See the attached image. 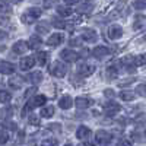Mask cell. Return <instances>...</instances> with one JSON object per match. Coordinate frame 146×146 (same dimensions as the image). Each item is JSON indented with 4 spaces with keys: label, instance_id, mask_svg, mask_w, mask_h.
Returning a JSON list of instances; mask_svg holds the SVG:
<instances>
[{
    "label": "cell",
    "instance_id": "1",
    "mask_svg": "<svg viewBox=\"0 0 146 146\" xmlns=\"http://www.w3.org/2000/svg\"><path fill=\"white\" fill-rule=\"evenodd\" d=\"M41 9H38V7H29V9H27L25 12L22 13V16H21V21L23 22V23H27V25H29V23H34L36 19H38L40 16H41Z\"/></svg>",
    "mask_w": 146,
    "mask_h": 146
},
{
    "label": "cell",
    "instance_id": "2",
    "mask_svg": "<svg viewBox=\"0 0 146 146\" xmlns=\"http://www.w3.org/2000/svg\"><path fill=\"white\" fill-rule=\"evenodd\" d=\"M48 72H50L53 76H56V78H63L67 73V67L62 62H54L50 67H48Z\"/></svg>",
    "mask_w": 146,
    "mask_h": 146
},
{
    "label": "cell",
    "instance_id": "3",
    "mask_svg": "<svg viewBox=\"0 0 146 146\" xmlns=\"http://www.w3.org/2000/svg\"><path fill=\"white\" fill-rule=\"evenodd\" d=\"M60 57H62L64 62H67V63H75L76 60L79 58V54L76 51L70 50V48H64V50H62V53H60Z\"/></svg>",
    "mask_w": 146,
    "mask_h": 146
},
{
    "label": "cell",
    "instance_id": "4",
    "mask_svg": "<svg viewBox=\"0 0 146 146\" xmlns=\"http://www.w3.org/2000/svg\"><path fill=\"white\" fill-rule=\"evenodd\" d=\"M104 110H105V114H107V115L113 117V115H115V114L120 113L121 107H120V104H117V102H114V101H108V102L104 105Z\"/></svg>",
    "mask_w": 146,
    "mask_h": 146
},
{
    "label": "cell",
    "instance_id": "5",
    "mask_svg": "<svg viewBox=\"0 0 146 146\" xmlns=\"http://www.w3.org/2000/svg\"><path fill=\"white\" fill-rule=\"evenodd\" d=\"M82 40H85L86 42H96L98 34H96V31L92 29V28H85L82 31Z\"/></svg>",
    "mask_w": 146,
    "mask_h": 146
},
{
    "label": "cell",
    "instance_id": "6",
    "mask_svg": "<svg viewBox=\"0 0 146 146\" xmlns=\"http://www.w3.org/2000/svg\"><path fill=\"white\" fill-rule=\"evenodd\" d=\"M121 35H123V28L120 25H111L107 31V36L110 40H118L121 38Z\"/></svg>",
    "mask_w": 146,
    "mask_h": 146
},
{
    "label": "cell",
    "instance_id": "7",
    "mask_svg": "<svg viewBox=\"0 0 146 146\" xmlns=\"http://www.w3.org/2000/svg\"><path fill=\"white\" fill-rule=\"evenodd\" d=\"M64 41V35L62 32H54L50 35V38L47 40V45L50 47H57L58 44H62Z\"/></svg>",
    "mask_w": 146,
    "mask_h": 146
},
{
    "label": "cell",
    "instance_id": "8",
    "mask_svg": "<svg viewBox=\"0 0 146 146\" xmlns=\"http://www.w3.org/2000/svg\"><path fill=\"white\" fill-rule=\"evenodd\" d=\"M110 54V50L107 47H104V45H96L95 48H92V56L95 57V58H104V57H107Z\"/></svg>",
    "mask_w": 146,
    "mask_h": 146
},
{
    "label": "cell",
    "instance_id": "9",
    "mask_svg": "<svg viewBox=\"0 0 146 146\" xmlns=\"http://www.w3.org/2000/svg\"><path fill=\"white\" fill-rule=\"evenodd\" d=\"M94 104V101L91 98H88V96H78V98L75 100V105L80 110H85V108H89L91 105Z\"/></svg>",
    "mask_w": 146,
    "mask_h": 146
},
{
    "label": "cell",
    "instance_id": "10",
    "mask_svg": "<svg viewBox=\"0 0 146 146\" xmlns=\"http://www.w3.org/2000/svg\"><path fill=\"white\" fill-rule=\"evenodd\" d=\"M78 72H79V75H80L82 78H88V76H91L92 73L95 72V67H94L92 64L83 63V64H80V66L78 67Z\"/></svg>",
    "mask_w": 146,
    "mask_h": 146
},
{
    "label": "cell",
    "instance_id": "11",
    "mask_svg": "<svg viewBox=\"0 0 146 146\" xmlns=\"http://www.w3.org/2000/svg\"><path fill=\"white\" fill-rule=\"evenodd\" d=\"M95 139H96L98 143L105 145V143H108L110 140H111V133H108L105 130H98V131H96V135H95Z\"/></svg>",
    "mask_w": 146,
    "mask_h": 146
},
{
    "label": "cell",
    "instance_id": "12",
    "mask_svg": "<svg viewBox=\"0 0 146 146\" xmlns=\"http://www.w3.org/2000/svg\"><path fill=\"white\" fill-rule=\"evenodd\" d=\"M91 135H92V131H91V129L86 127V126H80V127L78 129V131H76V137H78L79 140H86V139L91 137Z\"/></svg>",
    "mask_w": 146,
    "mask_h": 146
},
{
    "label": "cell",
    "instance_id": "13",
    "mask_svg": "<svg viewBox=\"0 0 146 146\" xmlns=\"http://www.w3.org/2000/svg\"><path fill=\"white\" fill-rule=\"evenodd\" d=\"M73 100H72V96L70 95H63L62 98L58 100V107L62 108V110H69L73 107Z\"/></svg>",
    "mask_w": 146,
    "mask_h": 146
},
{
    "label": "cell",
    "instance_id": "14",
    "mask_svg": "<svg viewBox=\"0 0 146 146\" xmlns=\"http://www.w3.org/2000/svg\"><path fill=\"white\" fill-rule=\"evenodd\" d=\"M28 42H25V41H16L15 44H13V47H12V50H13V53L15 54H23L27 50H28Z\"/></svg>",
    "mask_w": 146,
    "mask_h": 146
},
{
    "label": "cell",
    "instance_id": "15",
    "mask_svg": "<svg viewBox=\"0 0 146 146\" xmlns=\"http://www.w3.org/2000/svg\"><path fill=\"white\" fill-rule=\"evenodd\" d=\"M34 64H35V58H34L32 56L23 57V58L21 60V63H19V66H21L22 70H29L31 67H34Z\"/></svg>",
    "mask_w": 146,
    "mask_h": 146
},
{
    "label": "cell",
    "instance_id": "16",
    "mask_svg": "<svg viewBox=\"0 0 146 146\" xmlns=\"http://www.w3.org/2000/svg\"><path fill=\"white\" fill-rule=\"evenodd\" d=\"M15 72V66L9 62H2L0 63V73L2 75H12Z\"/></svg>",
    "mask_w": 146,
    "mask_h": 146
},
{
    "label": "cell",
    "instance_id": "17",
    "mask_svg": "<svg viewBox=\"0 0 146 146\" xmlns=\"http://www.w3.org/2000/svg\"><path fill=\"white\" fill-rule=\"evenodd\" d=\"M35 29H36V32H38V34H47V32H50V22L40 21L38 23H36Z\"/></svg>",
    "mask_w": 146,
    "mask_h": 146
},
{
    "label": "cell",
    "instance_id": "18",
    "mask_svg": "<svg viewBox=\"0 0 146 146\" xmlns=\"http://www.w3.org/2000/svg\"><path fill=\"white\" fill-rule=\"evenodd\" d=\"M29 102L34 105V108H35V107H42V105L47 102V98H45L44 95H35Z\"/></svg>",
    "mask_w": 146,
    "mask_h": 146
},
{
    "label": "cell",
    "instance_id": "19",
    "mask_svg": "<svg viewBox=\"0 0 146 146\" xmlns=\"http://www.w3.org/2000/svg\"><path fill=\"white\" fill-rule=\"evenodd\" d=\"M41 44H42V40L40 38L38 35H32L31 38H29V41H28V47L29 48H34V50H35V48H38Z\"/></svg>",
    "mask_w": 146,
    "mask_h": 146
},
{
    "label": "cell",
    "instance_id": "20",
    "mask_svg": "<svg viewBox=\"0 0 146 146\" xmlns=\"http://www.w3.org/2000/svg\"><path fill=\"white\" fill-rule=\"evenodd\" d=\"M105 75H107V79H108V80H114V79H117V76H118V70H117V67H114V66H110V67H107V70H105Z\"/></svg>",
    "mask_w": 146,
    "mask_h": 146
},
{
    "label": "cell",
    "instance_id": "21",
    "mask_svg": "<svg viewBox=\"0 0 146 146\" xmlns=\"http://www.w3.org/2000/svg\"><path fill=\"white\" fill-rule=\"evenodd\" d=\"M41 117H44V118H50V117H53L54 115V107L53 105H47V107H42V110H41Z\"/></svg>",
    "mask_w": 146,
    "mask_h": 146
},
{
    "label": "cell",
    "instance_id": "22",
    "mask_svg": "<svg viewBox=\"0 0 146 146\" xmlns=\"http://www.w3.org/2000/svg\"><path fill=\"white\" fill-rule=\"evenodd\" d=\"M28 80H29L31 83H34V85L40 83V82L42 80V73H41V72H34V73H31V75H28Z\"/></svg>",
    "mask_w": 146,
    "mask_h": 146
},
{
    "label": "cell",
    "instance_id": "23",
    "mask_svg": "<svg viewBox=\"0 0 146 146\" xmlns=\"http://www.w3.org/2000/svg\"><path fill=\"white\" fill-rule=\"evenodd\" d=\"M57 13L62 16V18H67V16H70L73 13V10L69 6H58L57 7Z\"/></svg>",
    "mask_w": 146,
    "mask_h": 146
},
{
    "label": "cell",
    "instance_id": "24",
    "mask_svg": "<svg viewBox=\"0 0 146 146\" xmlns=\"http://www.w3.org/2000/svg\"><path fill=\"white\" fill-rule=\"evenodd\" d=\"M36 62H38V64L40 66H45L47 64V62H48V54L45 53V51H40L38 54H36Z\"/></svg>",
    "mask_w": 146,
    "mask_h": 146
},
{
    "label": "cell",
    "instance_id": "25",
    "mask_svg": "<svg viewBox=\"0 0 146 146\" xmlns=\"http://www.w3.org/2000/svg\"><path fill=\"white\" fill-rule=\"evenodd\" d=\"M92 7H94V3L92 2H86V3H83V5H80L78 7V12L79 13H88V12L92 10Z\"/></svg>",
    "mask_w": 146,
    "mask_h": 146
},
{
    "label": "cell",
    "instance_id": "26",
    "mask_svg": "<svg viewBox=\"0 0 146 146\" xmlns=\"http://www.w3.org/2000/svg\"><path fill=\"white\" fill-rule=\"evenodd\" d=\"M120 98L123 100V101H133V100L136 98V95L133 94L131 91H123V92L120 94Z\"/></svg>",
    "mask_w": 146,
    "mask_h": 146
},
{
    "label": "cell",
    "instance_id": "27",
    "mask_svg": "<svg viewBox=\"0 0 146 146\" xmlns=\"http://www.w3.org/2000/svg\"><path fill=\"white\" fill-rule=\"evenodd\" d=\"M9 85H10V88L12 89H19L22 86V78H13V79H10L9 80Z\"/></svg>",
    "mask_w": 146,
    "mask_h": 146
},
{
    "label": "cell",
    "instance_id": "28",
    "mask_svg": "<svg viewBox=\"0 0 146 146\" xmlns=\"http://www.w3.org/2000/svg\"><path fill=\"white\" fill-rule=\"evenodd\" d=\"M51 25L56 27V28H58V29H63V28L66 27V23H64V21L58 19V18H53V19H51Z\"/></svg>",
    "mask_w": 146,
    "mask_h": 146
},
{
    "label": "cell",
    "instance_id": "29",
    "mask_svg": "<svg viewBox=\"0 0 146 146\" xmlns=\"http://www.w3.org/2000/svg\"><path fill=\"white\" fill-rule=\"evenodd\" d=\"M143 23H145V19H143L140 15H137V16L135 18V22H133V29H139V28H142V27H143Z\"/></svg>",
    "mask_w": 146,
    "mask_h": 146
},
{
    "label": "cell",
    "instance_id": "30",
    "mask_svg": "<svg viewBox=\"0 0 146 146\" xmlns=\"http://www.w3.org/2000/svg\"><path fill=\"white\" fill-rule=\"evenodd\" d=\"M40 117H38V114H31L29 117H28V123L31 124V126H40Z\"/></svg>",
    "mask_w": 146,
    "mask_h": 146
},
{
    "label": "cell",
    "instance_id": "31",
    "mask_svg": "<svg viewBox=\"0 0 146 146\" xmlns=\"http://www.w3.org/2000/svg\"><path fill=\"white\" fill-rule=\"evenodd\" d=\"M12 100V95H10V92H7V91H0V102H9Z\"/></svg>",
    "mask_w": 146,
    "mask_h": 146
},
{
    "label": "cell",
    "instance_id": "32",
    "mask_svg": "<svg viewBox=\"0 0 146 146\" xmlns=\"http://www.w3.org/2000/svg\"><path fill=\"white\" fill-rule=\"evenodd\" d=\"M136 94L140 95V96H143V98H146V83H140V85H137Z\"/></svg>",
    "mask_w": 146,
    "mask_h": 146
},
{
    "label": "cell",
    "instance_id": "33",
    "mask_svg": "<svg viewBox=\"0 0 146 146\" xmlns=\"http://www.w3.org/2000/svg\"><path fill=\"white\" fill-rule=\"evenodd\" d=\"M133 7L137 9V10L146 9V0H135V2H133Z\"/></svg>",
    "mask_w": 146,
    "mask_h": 146
},
{
    "label": "cell",
    "instance_id": "34",
    "mask_svg": "<svg viewBox=\"0 0 146 146\" xmlns=\"http://www.w3.org/2000/svg\"><path fill=\"white\" fill-rule=\"evenodd\" d=\"M9 140V135H7V131L3 130V129H0V145H5L7 143Z\"/></svg>",
    "mask_w": 146,
    "mask_h": 146
},
{
    "label": "cell",
    "instance_id": "35",
    "mask_svg": "<svg viewBox=\"0 0 146 146\" xmlns=\"http://www.w3.org/2000/svg\"><path fill=\"white\" fill-rule=\"evenodd\" d=\"M9 10H10V6H9L7 0H0V13H3V12H9Z\"/></svg>",
    "mask_w": 146,
    "mask_h": 146
},
{
    "label": "cell",
    "instance_id": "36",
    "mask_svg": "<svg viewBox=\"0 0 146 146\" xmlns=\"http://www.w3.org/2000/svg\"><path fill=\"white\" fill-rule=\"evenodd\" d=\"M42 5H44L45 9H51V7H54L56 5H58V0H44Z\"/></svg>",
    "mask_w": 146,
    "mask_h": 146
},
{
    "label": "cell",
    "instance_id": "37",
    "mask_svg": "<svg viewBox=\"0 0 146 146\" xmlns=\"http://www.w3.org/2000/svg\"><path fill=\"white\" fill-rule=\"evenodd\" d=\"M136 64H137V66L146 64V54H140V56H136Z\"/></svg>",
    "mask_w": 146,
    "mask_h": 146
},
{
    "label": "cell",
    "instance_id": "38",
    "mask_svg": "<svg viewBox=\"0 0 146 146\" xmlns=\"http://www.w3.org/2000/svg\"><path fill=\"white\" fill-rule=\"evenodd\" d=\"M41 146H57V140L56 139H45V140H42Z\"/></svg>",
    "mask_w": 146,
    "mask_h": 146
},
{
    "label": "cell",
    "instance_id": "39",
    "mask_svg": "<svg viewBox=\"0 0 146 146\" xmlns=\"http://www.w3.org/2000/svg\"><path fill=\"white\" fill-rule=\"evenodd\" d=\"M10 113H12V108H5V110H2V118H3V120H7V118L12 115Z\"/></svg>",
    "mask_w": 146,
    "mask_h": 146
},
{
    "label": "cell",
    "instance_id": "40",
    "mask_svg": "<svg viewBox=\"0 0 146 146\" xmlns=\"http://www.w3.org/2000/svg\"><path fill=\"white\" fill-rule=\"evenodd\" d=\"M69 42H70L72 47H80V44H82V38H72Z\"/></svg>",
    "mask_w": 146,
    "mask_h": 146
},
{
    "label": "cell",
    "instance_id": "41",
    "mask_svg": "<svg viewBox=\"0 0 146 146\" xmlns=\"http://www.w3.org/2000/svg\"><path fill=\"white\" fill-rule=\"evenodd\" d=\"M0 25H9V16L7 15H2L0 13Z\"/></svg>",
    "mask_w": 146,
    "mask_h": 146
},
{
    "label": "cell",
    "instance_id": "42",
    "mask_svg": "<svg viewBox=\"0 0 146 146\" xmlns=\"http://www.w3.org/2000/svg\"><path fill=\"white\" fill-rule=\"evenodd\" d=\"M118 146H131V139H127V137L121 139L120 143H118Z\"/></svg>",
    "mask_w": 146,
    "mask_h": 146
},
{
    "label": "cell",
    "instance_id": "43",
    "mask_svg": "<svg viewBox=\"0 0 146 146\" xmlns=\"http://www.w3.org/2000/svg\"><path fill=\"white\" fill-rule=\"evenodd\" d=\"M104 95L107 96V98H114V96H115V92H114L113 89H105V91H104Z\"/></svg>",
    "mask_w": 146,
    "mask_h": 146
},
{
    "label": "cell",
    "instance_id": "44",
    "mask_svg": "<svg viewBox=\"0 0 146 146\" xmlns=\"http://www.w3.org/2000/svg\"><path fill=\"white\" fill-rule=\"evenodd\" d=\"M48 129L53 130V131H60V130H62V127H60L58 123H53V124H50V126H48Z\"/></svg>",
    "mask_w": 146,
    "mask_h": 146
},
{
    "label": "cell",
    "instance_id": "45",
    "mask_svg": "<svg viewBox=\"0 0 146 146\" xmlns=\"http://www.w3.org/2000/svg\"><path fill=\"white\" fill-rule=\"evenodd\" d=\"M35 91H36L35 88H29V89H28V91L25 92V98H29V96H31V95H32V94H34Z\"/></svg>",
    "mask_w": 146,
    "mask_h": 146
},
{
    "label": "cell",
    "instance_id": "46",
    "mask_svg": "<svg viewBox=\"0 0 146 146\" xmlns=\"http://www.w3.org/2000/svg\"><path fill=\"white\" fill-rule=\"evenodd\" d=\"M7 38V34L3 31V29H0V41H3V40H6Z\"/></svg>",
    "mask_w": 146,
    "mask_h": 146
},
{
    "label": "cell",
    "instance_id": "47",
    "mask_svg": "<svg viewBox=\"0 0 146 146\" xmlns=\"http://www.w3.org/2000/svg\"><path fill=\"white\" fill-rule=\"evenodd\" d=\"M63 2H64L67 6H70V5H76V3H78V0H63Z\"/></svg>",
    "mask_w": 146,
    "mask_h": 146
},
{
    "label": "cell",
    "instance_id": "48",
    "mask_svg": "<svg viewBox=\"0 0 146 146\" xmlns=\"http://www.w3.org/2000/svg\"><path fill=\"white\" fill-rule=\"evenodd\" d=\"M10 2H12V3H15V5H18V3L22 2V0H10Z\"/></svg>",
    "mask_w": 146,
    "mask_h": 146
},
{
    "label": "cell",
    "instance_id": "49",
    "mask_svg": "<svg viewBox=\"0 0 146 146\" xmlns=\"http://www.w3.org/2000/svg\"><path fill=\"white\" fill-rule=\"evenodd\" d=\"M82 146H91V145H82Z\"/></svg>",
    "mask_w": 146,
    "mask_h": 146
},
{
    "label": "cell",
    "instance_id": "50",
    "mask_svg": "<svg viewBox=\"0 0 146 146\" xmlns=\"http://www.w3.org/2000/svg\"><path fill=\"white\" fill-rule=\"evenodd\" d=\"M64 146H72V145H64Z\"/></svg>",
    "mask_w": 146,
    "mask_h": 146
},
{
    "label": "cell",
    "instance_id": "51",
    "mask_svg": "<svg viewBox=\"0 0 146 146\" xmlns=\"http://www.w3.org/2000/svg\"><path fill=\"white\" fill-rule=\"evenodd\" d=\"M145 40H146V34H145Z\"/></svg>",
    "mask_w": 146,
    "mask_h": 146
},
{
    "label": "cell",
    "instance_id": "52",
    "mask_svg": "<svg viewBox=\"0 0 146 146\" xmlns=\"http://www.w3.org/2000/svg\"><path fill=\"white\" fill-rule=\"evenodd\" d=\"M145 136H146V130H145Z\"/></svg>",
    "mask_w": 146,
    "mask_h": 146
}]
</instances>
